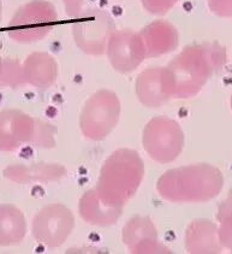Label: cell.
<instances>
[{
  "label": "cell",
  "instance_id": "27",
  "mask_svg": "<svg viewBox=\"0 0 232 254\" xmlns=\"http://www.w3.org/2000/svg\"><path fill=\"white\" fill-rule=\"evenodd\" d=\"M230 103H231V110H232V95H231V101H230Z\"/></svg>",
  "mask_w": 232,
  "mask_h": 254
},
{
  "label": "cell",
  "instance_id": "7",
  "mask_svg": "<svg viewBox=\"0 0 232 254\" xmlns=\"http://www.w3.org/2000/svg\"><path fill=\"white\" fill-rule=\"evenodd\" d=\"M115 30L112 16L98 7L83 8L72 23L73 40L78 49L90 56L106 53L107 42Z\"/></svg>",
  "mask_w": 232,
  "mask_h": 254
},
{
  "label": "cell",
  "instance_id": "19",
  "mask_svg": "<svg viewBox=\"0 0 232 254\" xmlns=\"http://www.w3.org/2000/svg\"><path fill=\"white\" fill-rule=\"evenodd\" d=\"M220 228L218 229L220 244L232 252V195L219 206L217 214Z\"/></svg>",
  "mask_w": 232,
  "mask_h": 254
},
{
  "label": "cell",
  "instance_id": "5",
  "mask_svg": "<svg viewBox=\"0 0 232 254\" xmlns=\"http://www.w3.org/2000/svg\"><path fill=\"white\" fill-rule=\"evenodd\" d=\"M120 101L115 92L100 89L84 104L80 128L87 139L101 141L111 134L119 122Z\"/></svg>",
  "mask_w": 232,
  "mask_h": 254
},
{
  "label": "cell",
  "instance_id": "26",
  "mask_svg": "<svg viewBox=\"0 0 232 254\" xmlns=\"http://www.w3.org/2000/svg\"><path fill=\"white\" fill-rule=\"evenodd\" d=\"M2 15V4H1V0H0V18H1Z\"/></svg>",
  "mask_w": 232,
  "mask_h": 254
},
{
  "label": "cell",
  "instance_id": "15",
  "mask_svg": "<svg viewBox=\"0 0 232 254\" xmlns=\"http://www.w3.org/2000/svg\"><path fill=\"white\" fill-rule=\"evenodd\" d=\"M123 208L104 201L95 188L86 191L78 204L82 219L96 227H110L115 224L120 218Z\"/></svg>",
  "mask_w": 232,
  "mask_h": 254
},
{
  "label": "cell",
  "instance_id": "16",
  "mask_svg": "<svg viewBox=\"0 0 232 254\" xmlns=\"http://www.w3.org/2000/svg\"><path fill=\"white\" fill-rule=\"evenodd\" d=\"M25 82L38 89L53 86L58 77V64L53 56L46 52H34L23 62Z\"/></svg>",
  "mask_w": 232,
  "mask_h": 254
},
{
  "label": "cell",
  "instance_id": "18",
  "mask_svg": "<svg viewBox=\"0 0 232 254\" xmlns=\"http://www.w3.org/2000/svg\"><path fill=\"white\" fill-rule=\"evenodd\" d=\"M27 221L23 212L11 204L0 205V246H13L23 241Z\"/></svg>",
  "mask_w": 232,
  "mask_h": 254
},
{
  "label": "cell",
  "instance_id": "17",
  "mask_svg": "<svg viewBox=\"0 0 232 254\" xmlns=\"http://www.w3.org/2000/svg\"><path fill=\"white\" fill-rule=\"evenodd\" d=\"M185 248L189 253H220L222 244L218 228L208 219H197L188 225L185 231Z\"/></svg>",
  "mask_w": 232,
  "mask_h": 254
},
{
  "label": "cell",
  "instance_id": "10",
  "mask_svg": "<svg viewBox=\"0 0 232 254\" xmlns=\"http://www.w3.org/2000/svg\"><path fill=\"white\" fill-rule=\"evenodd\" d=\"M135 93L140 103L158 109L174 98V82L168 66H152L143 70L135 82Z\"/></svg>",
  "mask_w": 232,
  "mask_h": 254
},
{
  "label": "cell",
  "instance_id": "6",
  "mask_svg": "<svg viewBox=\"0 0 232 254\" xmlns=\"http://www.w3.org/2000/svg\"><path fill=\"white\" fill-rule=\"evenodd\" d=\"M142 143L144 151L160 164L176 160L184 147V131L177 121L157 116L146 124Z\"/></svg>",
  "mask_w": 232,
  "mask_h": 254
},
{
  "label": "cell",
  "instance_id": "2",
  "mask_svg": "<svg viewBox=\"0 0 232 254\" xmlns=\"http://www.w3.org/2000/svg\"><path fill=\"white\" fill-rule=\"evenodd\" d=\"M224 186L220 170L211 164H192L166 171L158 180L163 199L176 204L206 202L219 195Z\"/></svg>",
  "mask_w": 232,
  "mask_h": 254
},
{
  "label": "cell",
  "instance_id": "22",
  "mask_svg": "<svg viewBox=\"0 0 232 254\" xmlns=\"http://www.w3.org/2000/svg\"><path fill=\"white\" fill-rule=\"evenodd\" d=\"M147 12L155 16H164L174 7L178 0H141Z\"/></svg>",
  "mask_w": 232,
  "mask_h": 254
},
{
  "label": "cell",
  "instance_id": "12",
  "mask_svg": "<svg viewBox=\"0 0 232 254\" xmlns=\"http://www.w3.org/2000/svg\"><path fill=\"white\" fill-rule=\"evenodd\" d=\"M123 242L134 254L170 253L158 240L154 223L148 217H134L124 225Z\"/></svg>",
  "mask_w": 232,
  "mask_h": 254
},
{
  "label": "cell",
  "instance_id": "3",
  "mask_svg": "<svg viewBox=\"0 0 232 254\" xmlns=\"http://www.w3.org/2000/svg\"><path fill=\"white\" fill-rule=\"evenodd\" d=\"M143 176L144 164L140 154L132 149L120 148L104 163L95 189L107 204L124 207L137 193Z\"/></svg>",
  "mask_w": 232,
  "mask_h": 254
},
{
  "label": "cell",
  "instance_id": "4",
  "mask_svg": "<svg viewBox=\"0 0 232 254\" xmlns=\"http://www.w3.org/2000/svg\"><path fill=\"white\" fill-rule=\"evenodd\" d=\"M58 13L52 2L33 0L22 5L7 25V35L18 44L40 41L55 29Z\"/></svg>",
  "mask_w": 232,
  "mask_h": 254
},
{
  "label": "cell",
  "instance_id": "25",
  "mask_svg": "<svg viewBox=\"0 0 232 254\" xmlns=\"http://www.w3.org/2000/svg\"><path fill=\"white\" fill-rule=\"evenodd\" d=\"M2 64H4V59L0 57V75H1V71H2Z\"/></svg>",
  "mask_w": 232,
  "mask_h": 254
},
{
  "label": "cell",
  "instance_id": "1",
  "mask_svg": "<svg viewBox=\"0 0 232 254\" xmlns=\"http://www.w3.org/2000/svg\"><path fill=\"white\" fill-rule=\"evenodd\" d=\"M226 50L218 42L186 46L169 63L174 82V98L189 99L203 88L214 72L226 64Z\"/></svg>",
  "mask_w": 232,
  "mask_h": 254
},
{
  "label": "cell",
  "instance_id": "24",
  "mask_svg": "<svg viewBox=\"0 0 232 254\" xmlns=\"http://www.w3.org/2000/svg\"><path fill=\"white\" fill-rule=\"evenodd\" d=\"M65 12L72 18L77 17L83 11V0H63Z\"/></svg>",
  "mask_w": 232,
  "mask_h": 254
},
{
  "label": "cell",
  "instance_id": "21",
  "mask_svg": "<svg viewBox=\"0 0 232 254\" xmlns=\"http://www.w3.org/2000/svg\"><path fill=\"white\" fill-rule=\"evenodd\" d=\"M56 134H57V128L55 126H52V124L36 118V129H35V135H34L32 145L40 148L55 147Z\"/></svg>",
  "mask_w": 232,
  "mask_h": 254
},
{
  "label": "cell",
  "instance_id": "8",
  "mask_svg": "<svg viewBox=\"0 0 232 254\" xmlns=\"http://www.w3.org/2000/svg\"><path fill=\"white\" fill-rule=\"evenodd\" d=\"M75 227V217L63 204L53 202L42 207L33 219V236L39 244L57 248L64 244Z\"/></svg>",
  "mask_w": 232,
  "mask_h": 254
},
{
  "label": "cell",
  "instance_id": "23",
  "mask_svg": "<svg viewBox=\"0 0 232 254\" xmlns=\"http://www.w3.org/2000/svg\"><path fill=\"white\" fill-rule=\"evenodd\" d=\"M208 7L218 17L222 18L232 17V0H208Z\"/></svg>",
  "mask_w": 232,
  "mask_h": 254
},
{
  "label": "cell",
  "instance_id": "20",
  "mask_svg": "<svg viewBox=\"0 0 232 254\" xmlns=\"http://www.w3.org/2000/svg\"><path fill=\"white\" fill-rule=\"evenodd\" d=\"M24 84H27V82L24 78L23 65L17 59L5 58L0 75V87L18 88Z\"/></svg>",
  "mask_w": 232,
  "mask_h": 254
},
{
  "label": "cell",
  "instance_id": "9",
  "mask_svg": "<svg viewBox=\"0 0 232 254\" xmlns=\"http://www.w3.org/2000/svg\"><path fill=\"white\" fill-rule=\"evenodd\" d=\"M106 55L116 71L129 74L144 61L146 50L140 34L131 29H120L110 36Z\"/></svg>",
  "mask_w": 232,
  "mask_h": 254
},
{
  "label": "cell",
  "instance_id": "11",
  "mask_svg": "<svg viewBox=\"0 0 232 254\" xmlns=\"http://www.w3.org/2000/svg\"><path fill=\"white\" fill-rule=\"evenodd\" d=\"M36 118L19 110L0 111V152H13L24 143H32Z\"/></svg>",
  "mask_w": 232,
  "mask_h": 254
},
{
  "label": "cell",
  "instance_id": "13",
  "mask_svg": "<svg viewBox=\"0 0 232 254\" xmlns=\"http://www.w3.org/2000/svg\"><path fill=\"white\" fill-rule=\"evenodd\" d=\"M138 34L143 41L146 58H157L168 55L174 52L179 45L177 28L164 19L152 22Z\"/></svg>",
  "mask_w": 232,
  "mask_h": 254
},
{
  "label": "cell",
  "instance_id": "14",
  "mask_svg": "<svg viewBox=\"0 0 232 254\" xmlns=\"http://www.w3.org/2000/svg\"><path fill=\"white\" fill-rule=\"evenodd\" d=\"M64 165L57 163H33V164L8 165L4 170V177L18 185H29L33 182H57L66 176Z\"/></svg>",
  "mask_w": 232,
  "mask_h": 254
}]
</instances>
